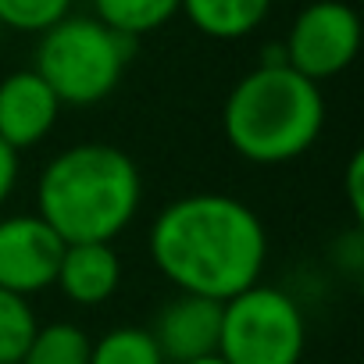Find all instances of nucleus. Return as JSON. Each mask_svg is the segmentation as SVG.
<instances>
[{"instance_id": "obj_1", "label": "nucleus", "mask_w": 364, "mask_h": 364, "mask_svg": "<svg viewBox=\"0 0 364 364\" xmlns=\"http://www.w3.org/2000/svg\"><path fill=\"white\" fill-rule=\"evenodd\" d=\"M146 254L178 293L225 304L261 282L268 264V229L240 197L186 193L150 222Z\"/></svg>"}, {"instance_id": "obj_2", "label": "nucleus", "mask_w": 364, "mask_h": 364, "mask_svg": "<svg viewBox=\"0 0 364 364\" xmlns=\"http://www.w3.org/2000/svg\"><path fill=\"white\" fill-rule=\"evenodd\" d=\"M139 204V168L111 143L65 146L36 178V215L65 243H114L136 222Z\"/></svg>"}, {"instance_id": "obj_3", "label": "nucleus", "mask_w": 364, "mask_h": 364, "mask_svg": "<svg viewBox=\"0 0 364 364\" xmlns=\"http://www.w3.org/2000/svg\"><path fill=\"white\" fill-rule=\"evenodd\" d=\"M325 129L321 86L293 72L282 58H268L229 90L222 132L250 164H286L307 154Z\"/></svg>"}, {"instance_id": "obj_4", "label": "nucleus", "mask_w": 364, "mask_h": 364, "mask_svg": "<svg viewBox=\"0 0 364 364\" xmlns=\"http://www.w3.org/2000/svg\"><path fill=\"white\" fill-rule=\"evenodd\" d=\"M132 43L93 15H68L40 33L33 72L54 90L61 107H93L118 90Z\"/></svg>"}, {"instance_id": "obj_5", "label": "nucleus", "mask_w": 364, "mask_h": 364, "mask_svg": "<svg viewBox=\"0 0 364 364\" xmlns=\"http://www.w3.org/2000/svg\"><path fill=\"white\" fill-rule=\"evenodd\" d=\"M304 353L307 318L286 289L254 282L222 304L218 357L225 364H300Z\"/></svg>"}, {"instance_id": "obj_6", "label": "nucleus", "mask_w": 364, "mask_h": 364, "mask_svg": "<svg viewBox=\"0 0 364 364\" xmlns=\"http://www.w3.org/2000/svg\"><path fill=\"white\" fill-rule=\"evenodd\" d=\"M282 50L293 72L321 86L353 65L360 50V18L343 0H314L293 18Z\"/></svg>"}, {"instance_id": "obj_7", "label": "nucleus", "mask_w": 364, "mask_h": 364, "mask_svg": "<svg viewBox=\"0 0 364 364\" xmlns=\"http://www.w3.org/2000/svg\"><path fill=\"white\" fill-rule=\"evenodd\" d=\"M65 240L33 211L0 218V289L33 296L54 286Z\"/></svg>"}, {"instance_id": "obj_8", "label": "nucleus", "mask_w": 364, "mask_h": 364, "mask_svg": "<svg viewBox=\"0 0 364 364\" xmlns=\"http://www.w3.org/2000/svg\"><path fill=\"white\" fill-rule=\"evenodd\" d=\"M218 332H222V300L197 293H175L150 325V336L164 364H186L218 353Z\"/></svg>"}, {"instance_id": "obj_9", "label": "nucleus", "mask_w": 364, "mask_h": 364, "mask_svg": "<svg viewBox=\"0 0 364 364\" xmlns=\"http://www.w3.org/2000/svg\"><path fill=\"white\" fill-rule=\"evenodd\" d=\"M61 118V100L54 90L33 72H11L0 79V139L11 150H33L40 146Z\"/></svg>"}, {"instance_id": "obj_10", "label": "nucleus", "mask_w": 364, "mask_h": 364, "mask_svg": "<svg viewBox=\"0 0 364 364\" xmlns=\"http://www.w3.org/2000/svg\"><path fill=\"white\" fill-rule=\"evenodd\" d=\"M122 257L114 243H65L54 286L75 307H100L122 286Z\"/></svg>"}, {"instance_id": "obj_11", "label": "nucleus", "mask_w": 364, "mask_h": 364, "mask_svg": "<svg viewBox=\"0 0 364 364\" xmlns=\"http://www.w3.org/2000/svg\"><path fill=\"white\" fill-rule=\"evenodd\" d=\"M178 11L211 40H243L272 11V0H182Z\"/></svg>"}, {"instance_id": "obj_12", "label": "nucleus", "mask_w": 364, "mask_h": 364, "mask_svg": "<svg viewBox=\"0 0 364 364\" xmlns=\"http://www.w3.org/2000/svg\"><path fill=\"white\" fill-rule=\"evenodd\" d=\"M178 4L182 0H93V18L129 40H139L168 26L178 15Z\"/></svg>"}, {"instance_id": "obj_13", "label": "nucleus", "mask_w": 364, "mask_h": 364, "mask_svg": "<svg viewBox=\"0 0 364 364\" xmlns=\"http://www.w3.org/2000/svg\"><path fill=\"white\" fill-rule=\"evenodd\" d=\"M90 332L75 321H50L40 325L22 364H90Z\"/></svg>"}, {"instance_id": "obj_14", "label": "nucleus", "mask_w": 364, "mask_h": 364, "mask_svg": "<svg viewBox=\"0 0 364 364\" xmlns=\"http://www.w3.org/2000/svg\"><path fill=\"white\" fill-rule=\"evenodd\" d=\"M90 364H164L150 328L143 325H118L107 328L90 346Z\"/></svg>"}, {"instance_id": "obj_15", "label": "nucleus", "mask_w": 364, "mask_h": 364, "mask_svg": "<svg viewBox=\"0 0 364 364\" xmlns=\"http://www.w3.org/2000/svg\"><path fill=\"white\" fill-rule=\"evenodd\" d=\"M40 321L29 296L0 289V364H22Z\"/></svg>"}, {"instance_id": "obj_16", "label": "nucleus", "mask_w": 364, "mask_h": 364, "mask_svg": "<svg viewBox=\"0 0 364 364\" xmlns=\"http://www.w3.org/2000/svg\"><path fill=\"white\" fill-rule=\"evenodd\" d=\"M72 15V0H0V29L11 33H47Z\"/></svg>"}, {"instance_id": "obj_17", "label": "nucleus", "mask_w": 364, "mask_h": 364, "mask_svg": "<svg viewBox=\"0 0 364 364\" xmlns=\"http://www.w3.org/2000/svg\"><path fill=\"white\" fill-rule=\"evenodd\" d=\"M360 178H364V154L357 150L346 164V200H350V211L357 222L364 218V182Z\"/></svg>"}, {"instance_id": "obj_18", "label": "nucleus", "mask_w": 364, "mask_h": 364, "mask_svg": "<svg viewBox=\"0 0 364 364\" xmlns=\"http://www.w3.org/2000/svg\"><path fill=\"white\" fill-rule=\"evenodd\" d=\"M15 186H18V150H11L0 139V208L11 200Z\"/></svg>"}, {"instance_id": "obj_19", "label": "nucleus", "mask_w": 364, "mask_h": 364, "mask_svg": "<svg viewBox=\"0 0 364 364\" xmlns=\"http://www.w3.org/2000/svg\"><path fill=\"white\" fill-rule=\"evenodd\" d=\"M186 364H225L218 353H211V357H197V360H186Z\"/></svg>"}]
</instances>
